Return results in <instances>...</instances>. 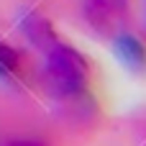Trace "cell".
I'll return each mask as SVG.
<instances>
[{"label":"cell","instance_id":"cell-4","mask_svg":"<svg viewBox=\"0 0 146 146\" xmlns=\"http://www.w3.org/2000/svg\"><path fill=\"white\" fill-rule=\"evenodd\" d=\"M31 77L33 67L28 62V54L5 36H0V82L10 87H26L31 85Z\"/></svg>","mask_w":146,"mask_h":146},{"label":"cell","instance_id":"cell-2","mask_svg":"<svg viewBox=\"0 0 146 146\" xmlns=\"http://www.w3.org/2000/svg\"><path fill=\"white\" fill-rule=\"evenodd\" d=\"M133 0H82V21L90 33L100 38H113L115 33L128 28Z\"/></svg>","mask_w":146,"mask_h":146},{"label":"cell","instance_id":"cell-6","mask_svg":"<svg viewBox=\"0 0 146 146\" xmlns=\"http://www.w3.org/2000/svg\"><path fill=\"white\" fill-rule=\"evenodd\" d=\"M5 146H46L41 139H33V136H18V139H8Z\"/></svg>","mask_w":146,"mask_h":146},{"label":"cell","instance_id":"cell-5","mask_svg":"<svg viewBox=\"0 0 146 146\" xmlns=\"http://www.w3.org/2000/svg\"><path fill=\"white\" fill-rule=\"evenodd\" d=\"M110 46L118 56V62L136 77L146 74V38H141L139 33H133L131 28L115 33L110 38Z\"/></svg>","mask_w":146,"mask_h":146},{"label":"cell","instance_id":"cell-1","mask_svg":"<svg viewBox=\"0 0 146 146\" xmlns=\"http://www.w3.org/2000/svg\"><path fill=\"white\" fill-rule=\"evenodd\" d=\"M38 80L46 87V95L69 113L90 110L92 105V64L90 59L72 44L56 41L51 49L41 54Z\"/></svg>","mask_w":146,"mask_h":146},{"label":"cell","instance_id":"cell-3","mask_svg":"<svg viewBox=\"0 0 146 146\" xmlns=\"http://www.w3.org/2000/svg\"><path fill=\"white\" fill-rule=\"evenodd\" d=\"M18 31H21V36H23L36 51H41V54H44L46 49H51L56 41H62L56 26L51 23V18H49L46 13H41L38 8H26V10L18 15Z\"/></svg>","mask_w":146,"mask_h":146}]
</instances>
